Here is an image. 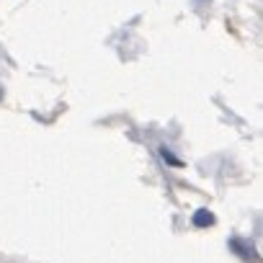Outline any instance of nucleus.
<instances>
[{"mask_svg":"<svg viewBox=\"0 0 263 263\" xmlns=\"http://www.w3.org/2000/svg\"><path fill=\"white\" fill-rule=\"evenodd\" d=\"M191 222H194V227H212L214 224V214L209 209H199V212H194Z\"/></svg>","mask_w":263,"mask_h":263,"instance_id":"1","label":"nucleus"}]
</instances>
